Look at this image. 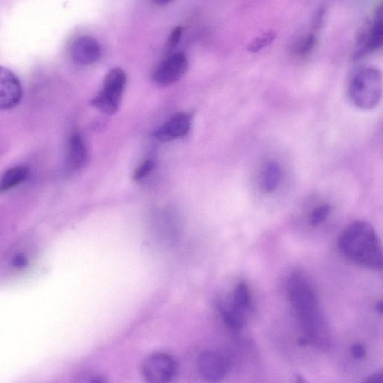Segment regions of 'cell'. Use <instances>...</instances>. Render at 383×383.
<instances>
[{
    "instance_id": "1",
    "label": "cell",
    "mask_w": 383,
    "mask_h": 383,
    "mask_svg": "<svg viewBox=\"0 0 383 383\" xmlns=\"http://www.w3.org/2000/svg\"><path fill=\"white\" fill-rule=\"evenodd\" d=\"M290 301L293 306L308 344L326 352L332 347V333L319 299L310 280L301 271H294L287 283Z\"/></svg>"
},
{
    "instance_id": "2",
    "label": "cell",
    "mask_w": 383,
    "mask_h": 383,
    "mask_svg": "<svg viewBox=\"0 0 383 383\" xmlns=\"http://www.w3.org/2000/svg\"><path fill=\"white\" fill-rule=\"evenodd\" d=\"M341 253L352 262L371 269L382 268L381 241L375 229L366 221L346 228L339 239Z\"/></svg>"
},
{
    "instance_id": "3",
    "label": "cell",
    "mask_w": 383,
    "mask_h": 383,
    "mask_svg": "<svg viewBox=\"0 0 383 383\" xmlns=\"http://www.w3.org/2000/svg\"><path fill=\"white\" fill-rule=\"evenodd\" d=\"M348 94L354 105L362 109L375 108L382 95L381 71L373 66L363 67L351 78Z\"/></svg>"
},
{
    "instance_id": "4",
    "label": "cell",
    "mask_w": 383,
    "mask_h": 383,
    "mask_svg": "<svg viewBox=\"0 0 383 383\" xmlns=\"http://www.w3.org/2000/svg\"><path fill=\"white\" fill-rule=\"evenodd\" d=\"M127 81V74L123 69H111L105 77L101 90L91 100V105L105 114H116L120 107Z\"/></svg>"
},
{
    "instance_id": "5",
    "label": "cell",
    "mask_w": 383,
    "mask_h": 383,
    "mask_svg": "<svg viewBox=\"0 0 383 383\" xmlns=\"http://www.w3.org/2000/svg\"><path fill=\"white\" fill-rule=\"evenodd\" d=\"M177 364L171 355L156 352L145 360L142 373L147 383H171L176 375Z\"/></svg>"
},
{
    "instance_id": "6",
    "label": "cell",
    "mask_w": 383,
    "mask_h": 383,
    "mask_svg": "<svg viewBox=\"0 0 383 383\" xmlns=\"http://www.w3.org/2000/svg\"><path fill=\"white\" fill-rule=\"evenodd\" d=\"M229 362L219 352L206 350L200 354L198 359V370L201 378L208 383H217L226 377Z\"/></svg>"
},
{
    "instance_id": "7",
    "label": "cell",
    "mask_w": 383,
    "mask_h": 383,
    "mask_svg": "<svg viewBox=\"0 0 383 383\" xmlns=\"http://www.w3.org/2000/svg\"><path fill=\"white\" fill-rule=\"evenodd\" d=\"M188 69V58L183 53H175L159 65L153 78L158 85L169 86L181 80Z\"/></svg>"
},
{
    "instance_id": "8",
    "label": "cell",
    "mask_w": 383,
    "mask_h": 383,
    "mask_svg": "<svg viewBox=\"0 0 383 383\" xmlns=\"http://www.w3.org/2000/svg\"><path fill=\"white\" fill-rule=\"evenodd\" d=\"M383 42V23L382 3L378 5L373 19L366 29L362 30L357 39V57L368 51L380 49Z\"/></svg>"
},
{
    "instance_id": "9",
    "label": "cell",
    "mask_w": 383,
    "mask_h": 383,
    "mask_svg": "<svg viewBox=\"0 0 383 383\" xmlns=\"http://www.w3.org/2000/svg\"><path fill=\"white\" fill-rule=\"evenodd\" d=\"M22 98L23 87L20 80L11 70L0 66V110L15 108Z\"/></svg>"
},
{
    "instance_id": "10",
    "label": "cell",
    "mask_w": 383,
    "mask_h": 383,
    "mask_svg": "<svg viewBox=\"0 0 383 383\" xmlns=\"http://www.w3.org/2000/svg\"><path fill=\"white\" fill-rule=\"evenodd\" d=\"M193 123V115L189 113L176 114L158 127L154 136L161 142H170L188 135Z\"/></svg>"
},
{
    "instance_id": "11",
    "label": "cell",
    "mask_w": 383,
    "mask_h": 383,
    "mask_svg": "<svg viewBox=\"0 0 383 383\" xmlns=\"http://www.w3.org/2000/svg\"><path fill=\"white\" fill-rule=\"evenodd\" d=\"M71 52L73 62L84 66L98 62L102 55L100 44L89 35H82L74 40Z\"/></svg>"
},
{
    "instance_id": "12",
    "label": "cell",
    "mask_w": 383,
    "mask_h": 383,
    "mask_svg": "<svg viewBox=\"0 0 383 383\" xmlns=\"http://www.w3.org/2000/svg\"><path fill=\"white\" fill-rule=\"evenodd\" d=\"M88 150L85 141L78 134H73L69 141L68 162L73 170H80L86 165Z\"/></svg>"
},
{
    "instance_id": "13",
    "label": "cell",
    "mask_w": 383,
    "mask_h": 383,
    "mask_svg": "<svg viewBox=\"0 0 383 383\" xmlns=\"http://www.w3.org/2000/svg\"><path fill=\"white\" fill-rule=\"evenodd\" d=\"M317 42V33L310 30L298 37L294 42L292 50L297 57L303 58L310 55L315 48Z\"/></svg>"
},
{
    "instance_id": "14",
    "label": "cell",
    "mask_w": 383,
    "mask_h": 383,
    "mask_svg": "<svg viewBox=\"0 0 383 383\" xmlns=\"http://www.w3.org/2000/svg\"><path fill=\"white\" fill-rule=\"evenodd\" d=\"M29 175V170L24 166H15L7 170L0 181V193L15 188L25 181Z\"/></svg>"
},
{
    "instance_id": "15",
    "label": "cell",
    "mask_w": 383,
    "mask_h": 383,
    "mask_svg": "<svg viewBox=\"0 0 383 383\" xmlns=\"http://www.w3.org/2000/svg\"><path fill=\"white\" fill-rule=\"evenodd\" d=\"M281 167L274 162H269L265 167L263 172V188L267 193H272L281 180Z\"/></svg>"
},
{
    "instance_id": "16",
    "label": "cell",
    "mask_w": 383,
    "mask_h": 383,
    "mask_svg": "<svg viewBox=\"0 0 383 383\" xmlns=\"http://www.w3.org/2000/svg\"><path fill=\"white\" fill-rule=\"evenodd\" d=\"M231 305L236 310L247 313L251 307V296L248 286L244 283H240L233 292Z\"/></svg>"
},
{
    "instance_id": "17",
    "label": "cell",
    "mask_w": 383,
    "mask_h": 383,
    "mask_svg": "<svg viewBox=\"0 0 383 383\" xmlns=\"http://www.w3.org/2000/svg\"><path fill=\"white\" fill-rule=\"evenodd\" d=\"M71 383H110L108 378L98 371H82L73 377Z\"/></svg>"
},
{
    "instance_id": "18",
    "label": "cell",
    "mask_w": 383,
    "mask_h": 383,
    "mask_svg": "<svg viewBox=\"0 0 383 383\" xmlns=\"http://www.w3.org/2000/svg\"><path fill=\"white\" fill-rule=\"evenodd\" d=\"M276 38V33L273 30H269L252 40L247 46V50L252 53H256L266 48Z\"/></svg>"
},
{
    "instance_id": "19",
    "label": "cell",
    "mask_w": 383,
    "mask_h": 383,
    "mask_svg": "<svg viewBox=\"0 0 383 383\" xmlns=\"http://www.w3.org/2000/svg\"><path fill=\"white\" fill-rule=\"evenodd\" d=\"M331 211V208L329 204L321 205L317 208L312 213L310 217V224L312 226L320 225L324 222Z\"/></svg>"
},
{
    "instance_id": "20",
    "label": "cell",
    "mask_w": 383,
    "mask_h": 383,
    "mask_svg": "<svg viewBox=\"0 0 383 383\" xmlns=\"http://www.w3.org/2000/svg\"><path fill=\"white\" fill-rule=\"evenodd\" d=\"M326 15V8L325 6H321L317 8L312 17L311 30L319 33L324 24Z\"/></svg>"
},
{
    "instance_id": "21",
    "label": "cell",
    "mask_w": 383,
    "mask_h": 383,
    "mask_svg": "<svg viewBox=\"0 0 383 383\" xmlns=\"http://www.w3.org/2000/svg\"><path fill=\"white\" fill-rule=\"evenodd\" d=\"M154 168V163L151 160L144 161L140 165L134 173V179L140 181L152 172Z\"/></svg>"
},
{
    "instance_id": "22",
    "label": "cell",
    "mask_w": 383,
    "mask_h": 383,
    "mask_svg": "<svg viewBox=\"0 0 383 383\" xmlns=\"http://www.w3.org/2000/svg\"><path fill=\"white\" fill-rule=\"evenodd\" d=\"M183 33V28L181 26H177L172 32L169 39H168L166 48L168 51L173 50L176 45L179 44Z\"/></svg>"
},
{
    "instance_id": "23",
    "label": "cell",
    "mask_w": 383,
    "mask_h": 383,
    "mask_svg": "<svg viewBox=\"0 0 383 383\" xmlns=\"http://www.w3.org/2000/svg\"><path fill=\"white\" fill-rule=\"evenodd\" d=\"M352 357L356 359H362L366 357L367 351L364 346L361 343H355L350 350Z\"/></svg>"
},
{
    "instance_id": "24",
    "label": "cell",
    "mask_w": 383,
    "mask_h": 383,
    "mask_svg": "<svg viewBox=\"0 0 383 383\" xmlns=\"http://www.w3.org/2000/svg\"><path fill=\"white\" fill-rule=\"evenodd\" d=\"M13 265L17 268H23L27 265V260L23 255H17L13 259Z\"/></svg>"
},
{
    "instance_id": "25",
    "label": "cell",
    "mask_w": 383,
    "mask_h": 383,
    "mask_svg": "<svg viewBox=\"0 0 383 383\" xmlns=\"http://www.w3.org/2000/svg\"><path fill=\"white\" fill-rule=\"evenodd\" d=\"M363 383H383V376L382 373H376L375 375L369 377L366 381Z\"/></svg>"
},
{
    "instance_id": "26",
    "label": "cell",
    "mask_w": 383,
    "mask_h": 383,
    "mask_svg": "<svg viewBox=\"0 0 383 383\" xmlns=\"http://www.w3.org/2000/svg\"><path fill=\"white\" fill-rule=\"evenodd\" d=\"M153 3L157 5L166 6L170 3L171 1H167V0H156V1H153Z\"/></svg>"
},
{
    "instance_id": "27",
    "label": "cell",
    "mask_w": 383,
    "mask_h": 383,
    "mask_svg": "<svg viewBox=\"0 0 383 383\" xmlns=\"http://www.w3.org/2000/svg\"><path fill=\"white\" fill-rule=\"evenodd\" d=\"M376 310L380 313V314H382V311H383V305H382V301H380L377 303L376 305Z\"/></svg>"
},
{
    "instance_id": "28",
    "label": "cell",
    "mask_w": 383,
    "mask_h": 383,
    "mask_svg": "<svg viewBox=\"0 0 383 383\" xmlns=\"http://www.w3.org/2000/svg\"><path fill=\"white\" fill-rule=\"evenodd\" d=\"M296 383H308V381L302 376H297Z\"/></svg>"
}]
</instances>
